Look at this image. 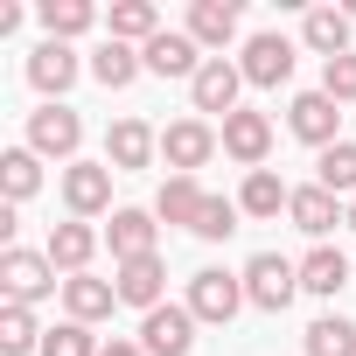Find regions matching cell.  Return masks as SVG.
Here are the masks:
<instances>
[{"mask_svg":"<svg viewBox=\"0 0 356 356\" xmlns=\"http://www.w3.org/2000/svg\"><path fill=\"white\" fill-rule=\"evenodd\" d=\"M112 307H119V286H112V280H98V273H77V280H63V321H84V328H98V321H112Z\"/></svg>","mask_w":356,"mask_h":356,"instance_id":"cell-17","label":"cell"},{"mask_svg":"<svg viewBox=\"0 0 356 356\" xmlns=\"http://www.w3.org/2000/svg\"><path fill=\"white\" fill-rule=\"evenodd\" d=\"M217 133H224V154H231L245 175H259V168H266V154H273V119H266V112L238 105V112H231Z\"/></svg>","mask_w":356,"mask_h":356,"instance_id":"cell-12","label":"cell"},{"mask_svg":"<svg viewBox=\"0 0 356 356\" xmlns=\"http://www.w3.org/2000/svg\"><path fill=\"white\" fill-rule=\"evenodd\" d=\"M238 22H245V8L238 0H189V42L203 49V56H224L231 42H238Z\"/></svg>","mask_w":356,"mask_h":356,"instance_id":"cell-14","label":"cell"},{"mask_svg":"<svg viewBox=\"0 0 356 356\" xmlns=\"http://www.w3.org/2000/svg\"><path fill=\"white\" fill-rule=\"evenodd\" d=\"M238 91H245V70L231 56H210L196 70V84H189V105H196V119H231L238 112Z\"/></svg>","mask_w":356,"mask_h":356,"instance_id":"cell-8","label":"cell"},{"mask_svg":"<svg viewBox=\"0 0 356 356\" xmlns=\"http://www.w3.org/2000/svg\"><path fill=\"white\" fill-rule=\"evenodd\" d=\"M42 29H49V42H77V35H91L98 29V8L91 0H42Z\"/></svg>","mask_w":356,"mask_h":356,"instance_id":"cell-28","label":"cell"},{"mask_svg":"<svg viewBox=\"0 0 356 356\" xmlns=\"http://www.w3.org/2000/svg\"><path fill=\"white\" fill-rule=\"evenodd\" d=\"M349 286V259L335 252V245H314L307 259H300V293H314V300H335Z\"/></svg>","mask_w":356,"mask_h":356,"instance_id":"cell-24","label":"cell"},{"mask_svg":"<svg viewBox=\"0 0 356 356\" xmlns=\"http://www.w3.org/2000/svg\"><path fill=\"white\" fill-rule=\"evenodd\" d=\"M105 35H112V42H133V49H147V42L161 35V8H154V0H119V8L105 15Z\"/></svg>","mask_w":356,"mask_h":356,"instance_id":"cell-25","label":"cell"},{"mask_svg":"<svg viewBox=\"0 0 356 356\" xmlns=\"http://www.w3.org/2000/svg\"><path fill=\"white\" fill-rule=\"evenodd\" d=\"M154 231H161V217H154V210H133V203H126V210H112V224H105L112 266H119V259H147V252H154Z\"/></svg>","mask_w":356,"mask_h":356,"instance_id":"cell-21","label":"cell"},{"mask_svg":"<svg viewBox=\"0 0 356 356\" xmlns=\"http://www.w3.org/2000/svg\"><path fill=\"white\" fill-rule=\"evenodd\" d=\"M29 147L42 154V161H77V147H84V119L70 112V105H42V112H29Z\"/></svg>","mask_w":356,"mask_h":356,"instance_id":"cell-10","label":"cell"},{"mask_svg":"<svg viewBox=\"0 0 356 356\" xmlns=\"http://www.w3.org/2000/svg\"><path fill=\"white\" fill-rule=\"evenodd\" d=\"M217 147H224V133H217L210 119H175V126H161V161H168L175 175L210 168V161H217Z\"/></svg>","mask_w":356,"mask_h":356,"instance_id":"cell-5","label":"cell"},{"mask_svg":"<svg viewBox=\"0 0 356 356\" xmlns=\"http://www.w3.org/2000/svg\"><path fill=\"white\" fill-rule=\"evenodd\" d=\"M196 314H189V300H168V307H154V314H140V349L147 356H189L196 349Z\"/></svg>","mask_w":356,"mask_h":356,"instance_id":"cell-7","label":"cell"},{"mask_svg":"<svg viewBox=\"0 0 356 356\" xmlns=\"http://www.w3.org/2000/svg\"><path fill=\"white\" fill-rule=\"evenodd\" d=\"M56 189H63V210H70L77 224L105 217V210H112V161H70V168L56 175Z\"/></svg>","mask_w":356,"mask_h":356,"instance_id":"cell-4","label":"cell"},{"mask_svg":"<svg viewBox=\"0 0 356 356\" xmlns=\"http://www.w3.org/2000/svg\"><path fill=\"white\" fill-rule=\"evenodd\" d=\"M238 70H245V84H259V91H280V84L293 77V42H286L280 29H266V35H252V42H245Z\"/></svg>","mask_w":356,"mask_h":356,"instance_id":"cell-15","label":"cell"},{"mask_svg":"<svg viewBox=\"0 0 356 356\" xmlns=\"http://www.w3.org/2000/svg\"><path fill=\"white\" fill-rule=\"evenodd\" d=\"M238 307H252V300H245V273H224V266L189 273V314H196L203 328H231Z\"/></svg>","mask_w":356,"mask_h":356,"instance_id":"cell-3","label":"cell"},{"mask_svg":"<svg viewBox=\"0 0 356 356\" xmlns=\"http://www.w3.org/2000/svg\"><path fill=\"white\" fill-rule=\"evenodd\" d=\"M98 356H147V349H140V342H133V335H112V342H105V349H98Z\"/></svg>","mask_w":356,"mask_h":356,"instance_id":"cell-35","label":"cell"},{"mask_svg":"<svg viewBox=\"0 0 356 356\" xmlns=\"http://www.w3.org/2000/svg\"><path fill=\"white\" fill-rule=\"evenodd\" d=\"M140 70H147V63H140V49H133V42H112V35H105V42L91 49V77H98L105 91H126Z\"/></svg>","mask_w":356,"mask_h":356,"instance_id":"cell-27","label":"cell"},{"mask_svg":"<svg viewBox=\"0 0 356 356\" xmlns=\"http://www.w3.org/2000/svg\"><path fill=\"white\" fill-rule=\"evenodd\" d=\"M105 161H112V175H140V168L161 161V133L147 119H112L105 126Z\"/></svg>","mask_w":356,"mask_h":356,"instance_id":"cell-13","label":"cell"},{"mask_svg":"<svg viewBox=\"0 0 356 356\" xmlns=\"http://www.w3.org/2000/svg\"><path fill=\"white\" fill-rule=\"evenodd\" d=\"M203 182H196V175H168V182H161V196H154V217L161 224H182V231H196V217H203Z\"/></svg>","mask_w":356,"mask_h":356,"instance_id":"cell-22","label":"cell"},{"mask_svg":"<svg viewBox=\"0 0 356 356\" xmlns=\"http://www.w3.org/2000/svg\"><path fill=\"white\" fill-rule=\"evenodd\" d=\"M286 203H293V189L280 182L273 168H259V175H245V189H238V210H245L252 224H273V217H280Z\"/></svg>","mask_w":356,"mask_h":356,"instance_id":"cell-26","label":"cell"},{"mask_svg":"<svg viewBox=\"0 0 356 356\" xmlns=\"http://www.w3.org/2000/svg\"><path fill=\"white\" fill-rule=\"evenodd\" d=\"M314 182H321L328 196H349V203H356V140H335V147L314 161Z\"/></svg>","mask_w":356,"mask_h":356,"instance_id":"cell-30","label":"cell"},{"mask_svg":"<svg viewBox=\"0 0 356 356\" xmlns=\"http://www.w3.org/2000/svg\"><path fill=\"white\" fill-rule=\"evenodd\" d=\"M238 217H245V210H238V196H203V217H196V238H203V245H224V238L238 231Z\"/></svg>","mask_w":356,"mask_h":356,"instance_id":"cell-32","label":"cell"},{"mask_svg":"<svg viewBox=\"0 0 356 356\" xmlns=\"http://www.w3.org/2000/svg\"><path fill=\"white\" fill-rule=\"evenodd\" d=\"M286 217H293V231H307V238H328L335 224H349V203H342V196H328L321 182H307V189H293Z\"/></svg>","mask_w":356,"mask_h":356,"instance_id":"cell-18","label":"cell"},{"mask_svg":"<svg viewBox=\"0 0 356 356\" xmlns=\"http://www.w3.org/2000/svg\"><path fill=\"white\" fill-rule=\"evenodd\" d=\"M300 293V259H280V252H252L245 259V300L259 314H286Z\"/></svg>","mask_w":356,"mask_h":356,"instance_id":"cell-2","label":"cell"},{"mask_svg":"<svg viewBox=\"0 0 356 356\" xmlns=\"http://www.w3.org/2000/svg\"><path fill=\"white\" fill-rule=\"evenodd\" d=\"M77 70H84V56H77L70 42H49V35H42V42L29 49V84L42 91V105H63V91L77 84Z\"/></svg>","mask_w":356,"mask_h":356,"instance_id":"cell-11","label":"cell"},{"mask_svg":"<svg viewBox=\"0 0 356 356\" xmlns=\"http://www.w3.org/2000/svg\"><path fill=\"white\" fill-rule=\"evenodd\" d=\"M42 252H49V266H56L63 280H77V273H91V259H98V224H77V217H70V224L49 231Z\"/></svg>","mask_w":356,"mask_h":356,"instance_id":"cell-19","label":"cell"},{"mask_svg":"<svg viewBox=\"0 0 356 356\" xmlns=\"http://www.w3.org/2000/svg\"><path fill=\"white\" fill-rule=\"evenodd\" d=\"M140 63H147V77H182V84H196V70H203L210 56L189 42V29H161V35L140 49Z\"/></svg>","mask_w":356,"mask_h":356,"instance_id":"cell-16","label":"cell"},{"mask_svg":"<svg viewBox=\"0 0 356 356\" xmlns=\"http://www.w3.org/2000/svg\"><path fill=\"white\" fill-rule=\"evenodd\" d=\"M349 231H356V203H349Z\"/></svg>","mask_w":356,"mask_h":356,"instance_id":"cell-36","label":"cell"},{"mask_svg":"<svg viewBox=\"0 0 356 356\" xmlns=\"http://www.w3.org/2000/svg\"><path fill=\"white\" fill-rule=\"evenodd\" d=\"M42 356H98V335H91L84 321H56V328L42 335Z\"/></svg>","mask_w":356,"mask_h":356,"instance_id":"cell-33","label":"cell"},{"mask_svg":"<svg viewBox=\"0 0 356 356\" xmlns=\"http://www.w3.org/2000/svg\"><path fill=\"white\" fill-rule=\"evenodd\" d=\"M321 91H328L335 105H356V49L335 56V63H321Z\"/></svg>","mask_w":356,"mask_h":356,"instance_id":"cell-34","label":"cell"},{"mask_svg":"<svg viewBox=\"0 0 356 356\" xmlns=\"http://www.w3.org/2000/svg\"><path fill=\"white\" fill-rule=\"evenodd\" d=\"M300 342H307V356H356V321H342V314H314Z\"/></svg>","mask_w":356,"mask_h":356,"instance_id":"cell-31","label":"cell"},{"mask_svg":"<svg viewBox=\"0 0 356 356\" xmlns=\"http://www.w3.org/2000/svg\"><path fill=\"white\" fill-rule=\"evenodd\" d=\"M35 189H42V154L35 147H8V154H0V203L22 210Z\"/></svg>","mask_w":356,"mask_h":356,"instance_id":"cell-23","label":"cell"},{"mask_svg":"<svg viewBox=\"0 0 356 356\" xmlns=\"http://www.w3.org/2000/svg\"><path fill=\"white\" fill-rule=\"evenodd\" d=\"M349 29H356V22H349L342 8H328V0H321V8H307V15H300V42H307V49H314L321 63L349 56Z\"/></svg>","mask_w":356,"mask_h":356,"instance_id":"cell-20","label":"cell"},{"mask_svg":"<svg viewBox=\"0 0 356 356\" xmlns=\"http://www.w3.org/2000/svg\"><path fill=\"white\" fill-rule=\"evenodd\" d=\"M335 126H342V105H335L328 91H300V98L286 105V133H293L300 147H314V154H328V147L342 140Z\"/></svg>","mask_w":356,"mask_h":356,"instance_id":"cell-9","label":"cell"},{"mask_svg":"<svg viewBox=\"0 0 356 356\" xmlns=\"http://www.w3.org/2000/svg\"><path fill=\"white\" fill-rule=\"evenodd\" d=\"M42 335L35 307H0V356H42Z\"/></svg>","mask_w":356,"mask_h":356,"instance_id":"cell-29","label":"cell"},{"mask_svg":"<svg viewBox=\"0 0 356 356\" xmlns=\"http://www.w3.org/2000/svg\"><path fill=\"white\" fill-rule=\"evenodd\" d=\"M0 293H8V307H35V300L63 293V280H56L49 252H29V245H8V252H0Z\"/></svg>","mask_w":356,"mask_h":356,"instance_id":"cell-1","label":"cell"},{"mask_svg":"<svg viewBox=\"0 0 356 356\" xmlns=\"http://www.w3.org/2000/svg\"><path fill=\"white\" fill-rule=\"evenodd\" d=\"M112 286H119V307L154 314V307H168V259H161V252H147V259H119V266H112Z\"/></svg>","mask_w":356,"mask_h":356,"instance_id":"cell-6","label":"cell"}]
</instances>
